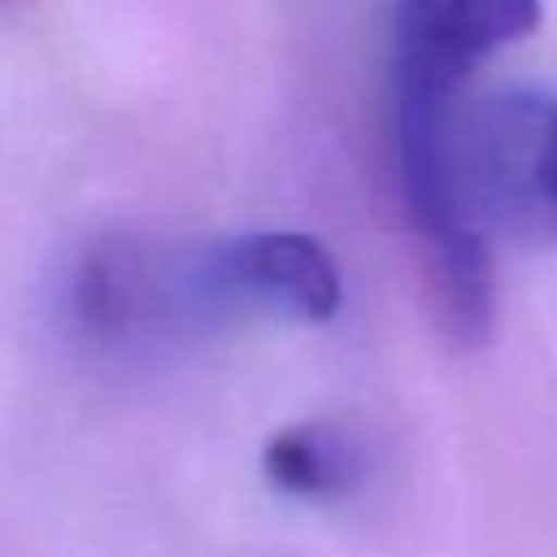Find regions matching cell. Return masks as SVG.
<instances>
[{
  "mask_svg": "<svg viewBox=\"0 0 557 557\" xmlns=\"http://www.w3.org/2000/svg\"><path fill=\"white\" fill-rule=\"evenodd\" d=\"M344 278L331 248L305 231L187 235L122 226L96 235L70 265L65 318L83 348L109 361H165L252 322H326Z\"/></svg>",
  "mask_w": 557,
  "mask_h": 557,
  "instance_id": "6da1fadb",
  "label": "cell"
},
{
  "mask_svg": "<svg viewBox=\"0 0 557 557\" xmlns=\"http://www.w3.org/2000/svg\"><path fill=\"white\" fill-rule=\"evenodd\" d=\"M461 183L483 235L518 248L557 244V91L500 87L466 100Z\"/></svg>",
  "mask_w": 557,
  "mask_h": 557,
  "instance_id": "7a4b0ae2",
  "label": "cell"
},
{
  "mask_svg": "<svg viewBox=\"0 0 557 557\" xmlns=\"http://www.w3.org/2000/svg\"><path fill=\"white\" fill-rule=\"evenodd\" d=\"M361 448L335 422H292L278 426L261 448V474L274 492L292 500H344L361 483Z\"/></svg>",
  "mask_w": 557,
  "mask_h": 557,
  "instance_id": "277c9868",
  "label": "cell"
},
{
  "mask_svg": "<svg viewBox=\"0 0 557 557\" xmlns=\"http://www.w3.org/2000/svg\"><path fill=\"white\" fill-rule=\"evenodd\" d=\"M540 0H392V74L474 83L509 44L540 26Z\"/></svg>",
  "mask_w": 557,
  "mask_h": 557,
  "instance_id": "3957f363",
  "label": "cell"
}]
</instances>
